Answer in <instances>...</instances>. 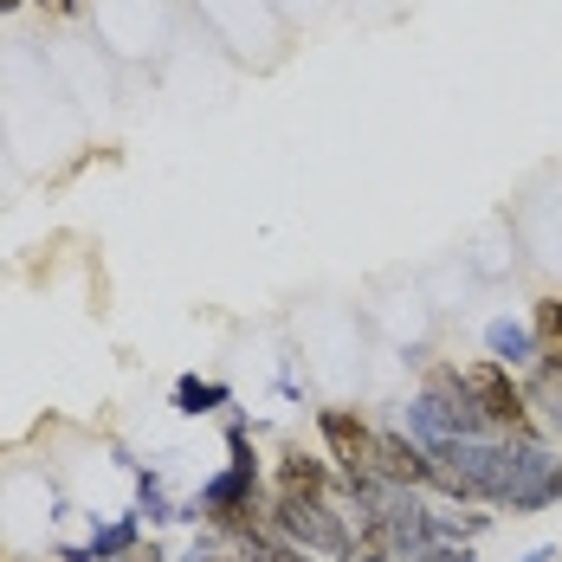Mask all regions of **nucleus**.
Segmentation results:
<instances>
[{"label": "nucleus", "instance_id": "nucleus-1", "mask_svg": "<svg viewBox=\"0 0 562 562\" xmlns=\"http://www.w3.org/2000/svg\"><path fill=\"white\" fill-rule=\"evenodd\" d=\"M272 530L311 557H356V524L337 498H272Z\"/></svg>", "mask_w": 562, "mask_h": 562}, {"label": "nucleus", "instance_id": "nucleus-2", "mask_svg": "<svg viewBox=\"0 0 562 562\" xmlns=\"http://www.w3.org/2000/svg\"><path fill=\"white\" fill-rule=\"evenodd\" d=\"M459 382H465V394H472V407L485 414V427L498 434V440H530L537 434V420H530V394L510 382L505 362H465L459 369Z\"/></svg>", "mask_w": 562, "mask_h": 562}, {"label": "nucleus", "instance_id": "nucleus-3", "mask_svg": "<svg viewBox=\"0 0 562 562\" xmlns=\"http://www.w3.org/2000/svg\"><path fill=\"white\" fill-rule=\"evenodd\" d=\"M375 479L394 492H427L434 485V459L414 434H375Z\"/></svg>", "mask_w": 562, "mask_h": 562}, {"label": "nucleus", "instance_id": "nucleus-4", "mask_svg": "<svg viewBox=\"0 0 562 562\" xmlns=\"http://www.w3.org/2000/svg\"><path fill=\"white\" fill-rule=\"evenodd\" d=\"M337 465L330 459H317V452H304V447H291L279 459V492L272 498H337Z\"/></svg>", "mask_w": 562, "mask_h": 562}, {"label": "nucleus", "instance_id": "nucleus-5", "mask_svg": "<svg viewBox=\"0 0 562 562\" xmlns=\"http://www.w3.org/2000/svg\"><path fill=\"white\" fill-rule=\"evenodd\" d=\"M485 342H492V362H505V369H517V362H537V337H530V324H492L485 330Z\"/></svg>", "mask_w": 562, "mask_h": 562}, {"label": "nucleus", "instance_id": "nucleus-6", "mask_svg": "<svg viewBox=\"0 0 562 562\" xmlns=\"http://www.w3.org/2000/svg\"><path fill=\"white\" fill-rule=\"evenodd\" d=\"M530 337H537V356L562 362V297H543L537 317H530Z\"/></svg>", "mask_w": 562, "mask_h": 562}, {"label": "nucleus", "instance_id": "nucleus-7", "mask_svg": "<svg viewBox=\"0 0 562 562\" xmlns=\"http://www.w3.org/2000/svg\"><path fill=\"white\" fill-rule=\"evenodd\" d=\"M557 498H562V459H550V465H543V472L530 479V492H524V498L510 505V517H530V510L557 505Z\"/></svg>", "mask_w": 562, "mask_h": 562}, {"label": "nucleus", "instance_id": "nucleus-8", "mask_svg": "<svg viewBox=\"0 0 562 562\" xmlns=\"http://www.w3.org/2000/svg\"><path fill=\"white\" fill-rule=\"evenodd\" d=\"M175 407H181V414H207V407H226V389H221V382H194V375H188V382H175Z\"/></svg>", "mask_w": 562, "mask_h": 562}, {"label": "nucleus", "instance_id": "nucleus-9", "mask_svg": "<svg viewBox=\"0 0 562 562\" xmlns=\"http://www.w3.org/2000/svg\"><path fill=\"white\" fill-rule=\"evenodd\" d=\"M116 562H169V557H162V550H156V543H136V550H130V557H116Z\"/></svg>", "mask_w": 562, "mask_h": 562}, {"label": "nucleus", "instance_id": "nucleus-10", "mask_svg": "<svg viewBox=\"0 0 562 562\" xmlns=\"http://www.w3.org/2000/svg\"><path fill=\"white\" fill-rule=\"evenodd\" d=\"M40 7H53V13H78L85 0H40Z\"/></svg>", "mask_w": 562, "mask_h": 562}, {"label": "nucleus", "instance_id": "nucleus-11", "mask_svg": "<svg viewBox=\"0 0 562 562\" xmlns=\"http://www.w3.org/2000/svg\"><path fill=\"white\" fill-rule=\"evenodd\" d=\"M524 562H557V550H550V543H543V550H530V557Z\"/></svg>", "mask_w": 562, "mask_h": 562}, {"label": "nucleus", "instance_id": "nucleus-12", "mask_svg": "<svg viewBox=\"0 0 562 562\" xmlns=\"http://www.w3.org/2000/svg\"><path fill=\"white\" fill-rule=\"evenodd\" d=\"M13 7H20V0H0V13H13Z\"/></svg>", "mask_w": 562, "mask_h": 562}]
</instances>
